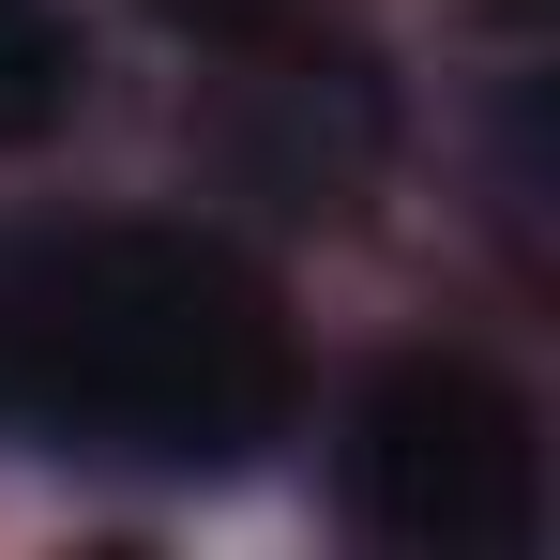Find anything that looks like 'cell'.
Listing matches in <instances>:
<instances>
[{
  "label": "cell",
  "mask_w": 560,
  "mask_h": 560,
  "mask_svg": "<svg viewBox=\"0 0 560 560\" xmlns=\"http://www.w3.org/2000/svg\"><path fill=\"white\" fill-rule=\"evenodd\" d=\"M288 409V318L197 228L0 243V424L121 469H228Z\"/></svg>",
  "instance_id": "1"
},
{
  "label": "cell",
  "mask_w": 560,
  "mask_h": 560,
  "mask_svg": "<svg viewBox=\"0 0 560 560\" xmlns=\"http://www.w3.org/2000/svg\"><path fill=\"white\" fill-rule=\"evenodd\" d=\"M77 121V15L61 0H0V152Z\"/></svg>",
  "instance_id": "3"
},
{
  "label": "cell",
  "mask_w": 560,
  "mask_h": 560,
  "mask_svg": "<svg viewBox=\"0 0 560 560\" xmlns=\"http://www.w3.org/2000/svg\"><path fill=\"white\" fill-rule=\"evenodd\" d=\"M349 515L378 546H424V560H530L546 546V424H530V394L455 364V349L378 364L364 409H349Z\"/></svg>",
  "instance_id": "2"
}]
</instances>
